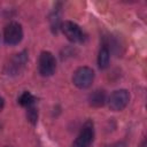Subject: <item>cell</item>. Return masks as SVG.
Returning a JSON list of instances; mask_svg holds the SVG:
<instances>
[{
  "label": "cell",
  "mask_w": 147,
  "mask_h": 147,
  "mask_svg": "<svg viewBox=\"0 0 147 147\" xmlns=\"http://www.w3.org/2000/svg\"><path fill=\"white\" fill-rule=\"evenodd\" d=\"M94 79V71L90 67H79L72 76V83L78 88H87L92 85Z\"/></svg>",
  "instance_id": "cell-1"
},
{
  "label": "cell",
  "mask_w": 147,
  "mask_h": 147,
  "mask_svg": "<svg viewBox=\"0 0 147 147\" xmlns=\"http://www.w3.org/2000/svg\"><path fill=\"white\" fill-rule=\"evenodd\" d=\"M55 69H56V61L54 55L47 51L41 52L38 61L39 74L44 77H49L55 72Z\"/></svg>",
  "instance_id": "cell-2"
},
{
  "label": "cell",
  "mask_w": 147,
  "mask_h": 147,
  "mask_svg": "<svg viewBox=\"0 0 147 147\" xmlns=\"http://www.w3.org/2000/svg\"><path fill=\"white\" fill-rule=\"evenodd\" d=\"M28 62V54L26 52H21L18 54H15L9 62L6 64L5 72L8 76H17L20 75L23 69L25 68V64Z\"/></svg>",
  "instance_id": "cell-3"
},
{
  "label": "cell",
  "mask_w": 147,
  "mask_h": 147,
  "mask_svg": "<svg viewBox=\"0 0 147 147\" xmlns=\"http://www.w3.org/2000/svg\"><path fill=\"white\" fill-rule=\"evenodd\" d=\"M23 38V29L22 25L17 22H10L6 25L3 30V40L7 45H17L21 42Z\"/></svg>",
  "instance_id": "cell-4"
},
{
  "label": "cell",
  "mask_w": 147,
  "mask_h": 147,
  "mask_svg": "<svg viewBox=\"0 0 147 147\" xmlns=\"http://www.w3.org/2000/svg\"><path fill=\"white\" fill-rule=\"evenodd\" d=\"M129 101H130V94L126 90H116L110 94L108 105L111 110L121 111L127 106Z\"/></svg>",
  "instance_id": "cell-5"
},
{
  "label": "cell",
  "mask_w": 147,
  "mask_h": 147,
  "mask_svg": "<svg viewBox=\"0 0 147 147\" xmlns=\"http://www.w3.org/2000/svg\"><path fill=\"white\" fill-rule=\"evenodd\" d=\"M61 30L68 40L72 42H80L84 40V32L80 26L71 21H64L61 23Z\"/></svg>",
  "instance_id": "cell-6"
},
{
  "label": "cell",
  "mask_w": 147,
  "mask_h": 147,
  "mask_svg": "<svg viewBox=\"0 0 147 147\" xmlns=\"http://www.w3.org/2000/svg\"><path fill=\"white\" fill-rule=\"evenodd\" d=\"M93 137H94L93 123L91 121H87L83 125L77 138L75 139L72 147H88L91 145V142L93 141Z\"/></svg>",
  "instance_id": "cell-7"
},
{
  "label": "cell",
  "mask_w": 147,
  "mask_h": 147,
  "mask_svg": "<svg viewBox=\"0 0 147 147\" xmlns=\"http://www.w3.org/2000/svg\"><path fill=\"white\" fill-rule=\"evenodd\" d=\"M88 102L92 107H102L106 103V92L103 90H95L88 95Z\"/></svg>",
  "instance_id": "cell-8"
},
{
  "label": "cell",
  "mask_w": 147,
  "mask_h": 147,
  "mask_svg": "<svg viewBox=\"0 0 147 147\" xmlns=\"http://www.w3.org/2000/svg\"><path fill=\"white\" fill-rule=\"evenodd\" d=\"M109 60H110V53L107 46H102L99 51L98 55V65L100 69H106L109 65Z\"/></svg>",
  "instance_id": "cell-9"
},
{
  "label": "cell",
  "mask_w": 147,
  "mask_h": 147,
  "mask_svg": "<svg viewBox=\"0 0 147 147\" xmlns=\"http://www.w3.org/2000/svg\"><path fill=\"white\" fill-rule=\"evenodd\" d=\"M34 96L30 93V92H28V91H25V92H23L21 95H20V98H18V102H20V105L21 106H23V107H30V106H33V103H34Z\"/></svg>",
  "instance_id": "cell-10"
},
{
  "label": "cell",
  "mask_w": 147,
  "mask_h": 147,
  "mask_svg": "<svg viewBox=\"0 0 147 147\" xmlns=\"http://www.w3.org/2000/svg\"><path fill=\"white\" fill-rule=\"evenodd\" d=\"M26 116H28V119H29L32 124H36V123H37V119H38V110H37L33 106H30V107H28Z\"/></svg>",
  "instance_id": "cell-11"
},
{
  "label": "cell",
  "mask_w": 147,
  "mask_h": 147,
  "mask_svg": "<svg viewBox=\"0 0 147 147\" xmlns=\"http://www.w3.org/2000/svg\"><path fill=\"white\" fill-rule=\"evenodd\" d=\"M3 106H5V101H3V98L0 96V111L3 109Z\"/></svg>",
  "instance_id": "cell-12"
}]
</instances>
